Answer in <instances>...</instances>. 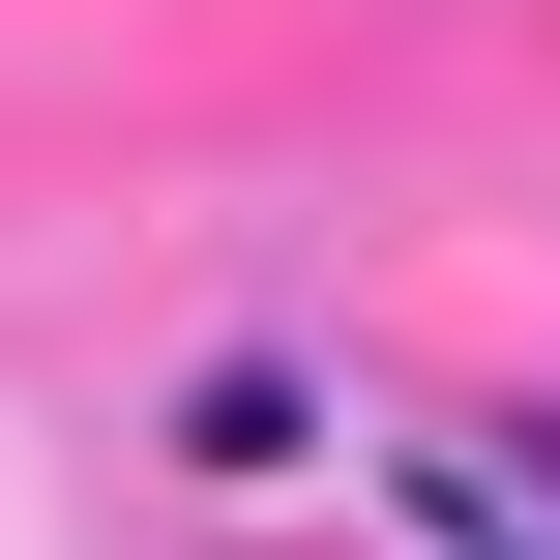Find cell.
Wrapping results in <instances>:
<instances>
[{"instance_id": "6da1fadb", "label": "cell", "mask_w": 560, "mask_h": 560, "mask_svg": "<svg viewBox=\"0 0 560 560\" xmlns=\"http://www.w3.org/2000/svg\"><path fill=\"white\" fill-rule=\"evenodd\" d=\"M502 502H532V532H560V443H502Z\"/></svg>"}]
</instances>
